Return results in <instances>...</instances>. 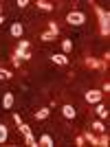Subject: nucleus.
<instances>
[{
    "mask_svg": "<svg viewBox=\"0 0 110 147\" xmlns=\"http://www.w3.org/2000/svg\"><path fill=\"white\" fill-rule=\"evenodd\" d=\"M95 13H97V18H99V33L108 35L110 33V13L104 11L101 7H95Z\"/></svg>",
    "mask_w": 110,
    "mask_h": 147,
    "instance_id": "1",
    "label": "nucleus"
},
{
    "mask_svg": "<svg viewBox=\"0 0 110 147\" xmlns=\"http://www.w3.org/2000/svg\"><path fill=\"white\" fill-rule=\"evenodd\" d=\"M29 49H31V44L26 42V40H20V42H18V49H16V53H13V57H18L20 61L29 59V57H31Z\"/></svg>",
    "mask_w": 110,
    "mask_h": 147,
    "instance_id": "2",
    "label": "nucleus"
},
{
    "mask_svg": "<svg viewBox=\"0 0 110 147\" xmlns=\"http://www.w3.org/2000/svg\"><path fill=\"white\" fill-rule=\"evenodd\" d=\"M66 22H68V24H73V26H79V24H84V22H86V16L81 11H71L66 16Z\"/></svg>",
    "mask_w": 110,
    "mask_h": 147,
    "instance_id": "3",
    "label": "nucleus"
},
{
    "mask_svg": "<svg viewBox=\"0 0 110 147\" xmlns=\"http://www.w3.org/2000/svg\"><path fill=\"white\" fill-rule=\"evenodd\" d=\"M86 66H90V68H97V70H101V68H106V66H108V61L97 59V57H86Z\"/></svg>",
    "mask_w": 110,
    "mask_h": 147,
    "instance_id": "4",
    "label": "nucleus"
},
{
    "mask_svg": "<svg viewBox=\"0 0 110 147\" xmlns=\"http://www.w3.org/2000/svg\"><path fill=\"white\" fill-rule=\"evenodd\" d=\"M101 97H104V92H101V90H90V92H86V101H88V103H99V101H101Z\"/></svg>",
    "mask_w": 110,
    "mask_h": 147,
    "instance_id": "5",
    "label": "nucleus"
},
{
    "mask_svg": "<svg viewBox=\"0 0 110 147\" xmlns=\"http://www.w3.org/2000/svg\"><path fill=\"white\" fill-rule=\"evenodd\" d=\"M51 61L57 64V66H66V64H68V57L64 55V53H53V55H51Z\"/></svg>",
    "mask_w": 110,
    "mask_h": 147,
    "instance_id": "6",
    "label": "nucleus"
},
{
    "mask_svg": "<svg viewBox=\"0 0 110 147\" xmlns=\"http://www.w3.org/2000/svg\"><path fill=\"white\" fill-rule=\"evenodd\" d=\"M62 114H64L66 119H75V114H77V112H75L73 105H64V108H62Z\"/></svg>",
    "mask_w": 110,
    "mask_h": 147,
    "instance_id": "7",
    "label": "nucleus"
},
{
    "mask_svg": "<svg viewBox=\"0 0 110 147\" xmlns=\"http://www.w3.org/2000/svg\"><path fill=\"white\" fill-rule=\"evenodd\" d=\"M11 105H13V94H11V92H7L5 97H2V108H5V110H9Z\"/></svg>",
    "mask_w": 110,
    "mask_h": 147,
    "instance_id": "8",
    "label": "nucleus"
},
{
    "mask_svg": "<svg viewBox=\"0 0 110 147\" xmlns=\"http://www.w3.org/2000/svg\"><path fill=\"white\" fill-rule=\"evenodd\" d=\"M37 145H42V147H53V138H51L49 134H42L40 136V143Z\"/></svg>",
    "mask_w": 110,
    "mask_h": 147,
    "instance_id": "9",
    "label": "nucleus"
},
{
    "mask_svg": "<svg viewBox=\"0 0 110 147\" xmlns=\"http://www.w3.org/2000/svg\"><path fill=\"white\" fill-rule=\"evenodd\" d=\"M49 114H51L49 108H42V110L35 112V119H37V121H44V119H49Z\"/></svg>",
    "mask_w": 110,
    "mask_h": 147,
    "instance_id": "10",
    "label": "nucleus"
},
{
    "mask_svg": "<svg viewBox=\"0 0 110 147\" xmlns=\"http://www.w3.org/2000/svg\"><path fill=\"white\" fill-rule=\"evenodd\" d=\"M35 7H40L42 11H53V5H51V2H46V0H37Z\"/></svg>",
    "mask_w": 110,
    "mask_h": 147,
    "instance_id": "11",
    "label": "nucleus"
},
{
    "mask_svg": "<svg viewBox=\"0 0 110 147\" xmlns=\"http://www.w3.org/2000/svg\"><path fill=\"white\" fill-rule=\"evenodd\" d=\"M24 143H26L29 147H37L35 138H33V134H31V129H29V132H24Z\"/></svg>",
    "mask_w": 110,
    "mask_h": 147,
    "instance_id": "12",
    "label": "nucleus"
},
{
    "mask_svg": "<svg viewBox=\"0 0 110 147\" xmlns=\"http://www.w3.org/2000/svg\"><path fill=\"white\" fill-rule=\"evenodd\" d=\"M95 112H97V117H99V119H108V110H106V108H104L101 103H97Z\"/></svg>",
    "mask_w": 110,
    "mask_h": 147,
    "instance_id": "13",
    "label": "nucleus"
},
{
    "mask_svg": "<svg viewBox=\"0 0 110 147\" xmlns=\"http://www.w3.org/2000/svg\"><path fill=\"white\" fill-rule=\"evenodd\" d=\"M11 35H16V37L22 35V24H18V22H16V24H11Z\"/></svg>",
    "mask_w": 110,
    "mask_h": 147,
    "instance_id": "14",
    "label": "nucleus"
},
{
    "mask_svg": "<svg viewBox=\"0 0 110 147\" xmlns=\"http://www.w3.org/2000/svg\"><path fill=\"white\" fill-rule=\"evenodd\" d=\"M84 141H88V143H90V145H99V138H97V136H95V134H88V132H86Z\"/></svg>",
    "mask_w": 110,
    "mask_h": 147,
    "instance_id": "15",
    "label": "nucleus"
},
{
    "mask_svg": "<svg viewBox=\"0 0 110 147\" xmlns=\"http://www.w3.org/2000/svg\"><path fill=\"white\" fill-rule=\"evenodd\" d=\"M62 51H64V53H71V51H73V42H71V40H64V42H62Z\"/></svg>",
    "mask_w": 110,
    "mask_h": 147,
    "instance_id": "16",
    "label": "nucleus"
},
{
    "mask_svg": "<svg viewBox=\"0 0 110 147\" xmlns=\"http://www.w3.org/2000/svg\"><path fill=\"white\" fill-rule=\"evenodd\" d=\"M53 37H55V33H53V31H44L42 35H40V40H44V42H51Z\"/></svg>",
    "mask_w": 110,
    "mask_h": 147,
    "instance_id": "17",
    "label": "nucleus"
},
{
    "mask_svg": "<svg viewBox=\"0 0 110 147\" xmlns=\"http://www.w3.org/2000/svg\"><path fill=\"white\" fill-rule=\"evenodd\" d=\"M7 136H9V132H7V125H0V143L7 141Z\"/></svg>",
    "mask_w": 110,
    "mask_h": 147,
    "instance_id": "18",
    "label": "nucleus"
},
{
    "mask_svg": "<svg viewBox=\"0 0 110 147\" xmlns=\"http://www.w3.org/2000/svg\"><path fill=\"white\" fill-rule=\"evenodd\" d=\"M13 75H11V70H7V68H0V79H11Z\"/></svg>",
    "mask_w": 110,
    "mask_h": 147,
    "instance_id": "19",
    "label": "nucleus"
},
{
    "mask_svg": "<svg viewBox=\"0 0 110 147\" xmlns=\"http://www.w3.org/2000/svg\"><path fill=\"white\" fill-rule=\"evenodd\" d=\"M92 127L97 129V132H106V127H104V123H101V121H95V123H92Z\"/></svg>",
    "mask_w": 110,
    "mask_h": 147,
    "instance_id": "20",
    "label": "nucleus"
},
{
    "mask_svg": "<svg viewBox=\"0 0 110 147\" xmlns=\"http://www.w3.org/2000/svg\"><path fill=\"white\" fill-rule=\"evenodd\" d=\"M108 143H110V141H108V136H106V134L99 138V147H108Z\"/></svg>",
    "mask_w": 110,
    "mask_h": 147,
    "instance_id": "21",
    "label": "nucleus"
},
{
    "mask_svg": "<svg viewBox=\"0 0 110 147\" xmlns=\"http://www.w3.org/2000/svg\"><path fill=\"white\" fill-rule=\"evenodd\" d=\"M49 31H53L55 35H57V33H60V26L55 24V22H49Z\"/></svg>",
    "mask_w": 110,
    "mask_h": 147,
    "instance_id": "22",
    "label": "nucleus"
},
{
    "mask_svg": "<svg viewBox=\"0 0 110 147\" xmlns=\"http://www.w3.org/2000/svg\"><path fill=\"white\" fill-rule=\"evenodd\" d=\"M75 145H79V147L84 145V136H77V138H75Z\"/></svg>",
    "mask_w": 110,
    "mask_h": 147,
    "instance_id": "23",
    "label": "nucleus"
},
{
    "mask_svg": "<svg viewBox=\"0 0 110 147\" xmlns=\"http://www.w3.org/2000/svg\"><path fill=\"white\" fill-rule=\"evenodd\" d=\"M26 5H29V2H26V0H18V7H20V9H24Z\"/></svg>",
    "mask_w": 110,
    "mask_h": 147,
    "instance_id": "24",
    "label": "nucleus"
},
{
    "mask_svg": "<svg viewBox=\"0 0 110 147\" xmlns=\"http://www.w3.org/2000/svg\"><path fill=\"white\" fill-rule=\"evenodd\" d=\"M2 22H5V20H2V16H0V24H2Z\"/></svg>",
    "mask_w": 110,
    "mask_h": 147,
    "instance_id": "25",
    "label": "nucleus"
}]
</instances>
